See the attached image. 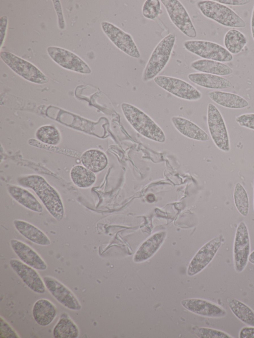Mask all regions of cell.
Segmentation results:
<instances>
[{"instance_id":"obj_39","label":"cell","mask_w":254,"mask_h":338,"mask_svg":"<svg viewBox=\"0 0 254 338\" xmlns=\"http://www.w3.org/2000/svg\"><path fill=\"white\" fill-rule=\"evenodd\" d=\"M7 24H8L7 17L5 15L1 16L0 20L1 47L2 46V44L4 41V39L5 37Z\"/></svg>"},{"instance_id":"obj_17","label":"cell","mask_w":254,"mask_h":338,"mask_svg":"<svg viewBox=\"0 0 254 338\" xmlns=\"http://www.w3.org/2000/svg\"><path fill=\"white\" fill-rule=\"evenodd\" d=\"M12 249L19 259L26 265L36 270L44 271L47 265L42 257L30 246L15 239L10 240Z\"/></svg>"},{"instance_id":"obj_19","label":"cell","mask_w":254,"mask_h":338,"mask_svg":"<svg viewBox=\"0 0 254 338\" xmlns=\"http://www.w3.org/2000/svg\"><path fill=\"white\" fill-rule=\"evenodd\" d=\"M35 321L41 326H47L53 322L57 314L55 305L50 300L41 298L34 304L32 310Z\"/></svg>"},{"instance_id":"obj_3","label":"cell","mask_w":254,"mask_h":338,"mask_svg":"<svg viewBox=\"0 0 254 338\" xmlns=\"http://www.w3.org/2000/svg\"><path fill=\"white\" fill-rule=\"evenodd\" d=\"M176 40V36L170 33L163 38L154 48L145 65L142 80L147 82L154 79L168 64Z\"/></svg>"},{"instance_id":"obj_4","label":"cell","mask_w":254,"mask_h":338,"mask_svg":"<svg viewBox=\"0 0 254 338\" xmlns=\"http://www.w3.org/2000/svg\"><path fill=\"white\" fill-rule=\"evenodd\" d=\"M196 5L204 16L222 26L238 28L246 26L244 20L234 10L216 0H198Z\"/></svg>"},{"instance_id":"obj_38","label":"cell","mask_w":254,"mask_h":338,"mask_svg":"<svg viewBox=\"0 0 254 338\" xmlns=\"http://www.w3.org/2000/svg\"><path fill=\"white\" fill-rule=\"evenodd\" d=\"M239 338H254V326L243 327L239 333Z\"/></svg>"},{"instance_id":"obj_12","label":"cell","mask_w":254,"mask_h":338,"mask_svg":"<svg viewBox=\"0 0 254 338\" xmlns=\"http://www.w3.org/2000/svg\"><path fill=\"white\" fill-rule=\"evenodd\" d=\"M51 59L61 67L82 74H90L88 65L74 53L64 48L51 46L47 49Z\"/></svg>"},{"instance_id":"obj_10","label":"cell","mask_w":254,"mask_h":338,"mask_svg":"<svg viewBox=\"0 0 254 338\" xmlns=\"http://www.w3.org/2000/svg\"><path fill=\"white\" fill-rule=\"evenodd\" d=\"M101 26L104 34L119 50L131 57H140V52L130 34L108 21H102Z\"/></svg>"},{"instance_id":"obj_35","label":"cell","mask_w":254,"mask_h":338,"mask_svg":"<svg viewBox=\"0 0 254 338\" xmlns=\"http://www.w3.org/2000/svg\"><path fill=\"white\" fill-rule=\"evenodd\" d=\"M235 120L240 126L254 130V113L242 114Z\"/></svg>"},{"instance_id":"obj_7","label":"cell","mask_w":254,"mask_h":338,"mask_svg":"<svg viewBox=\"0 0 254 338\" xmlns=\"http://www.w3.org/2000/svg\"><path fill=\"white\" fill-rule=\"evenodd\" d=\"M207 117L209 132L214 143L221 151L229 152L230 143L226 124L220 112L212 103L208 105Z\"/></svg>"},{"instance_id":"obj_2","label":"cell","mask_w":254,"mask_h":338,"mask_svg":"<svg viewBox=\"0 0 254 338\" xmlns=\"http://www.w3.org/2000/svg\"><path fill=\"white\" fill-rule=\"evenodd\" d=\"M121 109L127 122L142 136L159 143L165 141L163 130L140 109L127 103L121 104Z\"/></svg>"},{"instance_id":"obj_23","label":"cell","mask_w":254,"mask_h":338,"mask_svg":"<svg viewBox=\"0 0 254 338\" xmlns=\"http://www.w3.org/2000/svg\"><path fill=\"white\" fill-rule=\"evenodd\" d=\"M208 95L215 103L228 109H241L249 105L245 98L233 93L215 90L209 92Z\"/></svg>"},{"instance_id":"obj_20","label":"cell","mask_w":254,"mask_h":338,"mask_svg":"<svg viewBox=\"0 0 254 338\" xmlns=\"http://www.w3.org/2000/svg\"><path fill=\"white\" fill-rule=\"evenodd\" d=\"M171 121L175 128L185 137L200 141H206L209 139L205 131L186 118L175 116L172 117Z\"/></svg>"},{"instance_id":"obj_31","label":"cell","mask_w":254,"mask_h":338,"mask_svg":"<svg viewBox=\"0 0 254 338\" xmlns=\"http://www.w3.org/2000/svg\"><path fill=\"white\" fill-rule=\"evenodd\" d=\"M234 201L238 212L243 217H247L249 212L250 203L248 193L242 184L236 183L234 190Z\"/></svg>"},{"instance_id":"obj_32","label":"cell","mask_w":254,"mask_h":338,"mask_svg":"<svg viewBox=\"0 0 254 338\" xmlns=\"http://www.w3.org/2000/svg\"><path fill=\"white\" fill-rule=\"evenodd\" d=\"M35 135L39 141L51 145L58 144L61 140L59 130L52 125L41 126L36 131Z\"/></svg>"},{"instance_id":"obj_29","label":"cell","mask_w":254,"mask_h":338,"mask_svg":"<svg viewBox=\"0 0 254 338\" xmlns=\"http://www.w3.org/2000/svg\"><path fill=\"white\" fill-rule=\"evenodd\" d=\"M223 43L225 49L232 55H237L248 43L246 35L239 30L233 28L224 35Z\"/></svg>"},{"instance_id":"obj_9","label":"cell","mask_w":254,"mask_h":338,"mask_svg":"<svg viewBox=\"0 0 254 338\" xmlns=\"http://www.w3.org/2000/svg\"><path fill=\"white\" fill-rule=\"evenodd\" d=\"M167 14L174 26L188 37L197 36L192 21L183 3L178 0H161Z\"/></svg>"},{"instance_id":"obj_41","label":"cell","mask_w":254,"mask_h":338,"mask_svg":"<svg viewBox=\"0 0 254 338\" xmlns=\"http://www.w3.org/2000/svg\"><path fill=\"white\" fill-rule=\"evenodd\" d=\"M251 29L253 39L254 41V5L253 8L251 19Z\"/></svg>"},{"instance_id":"obj_24","label":"cell","mask_w":254,"mask_h":338,"mask_svg":"<svg viewBox=\"0 0 254 338\" xmlns=\"http://www.w3.org/2000/svg\"><path fill=\"white\" fill-rule=\"evenodd\" d=\"M190 66L192 69L199 72L221 76L229 75L233 72L231 67L223 62L203 58L193 61Z\"/></svg>"},{"instance_id":"obj_13","label":"cell","mask_w":254,"mask_h":338,"mask_svg":"<svg viewBox=\"0 0 254 338\" xmlns=\"http://www.w3.org/2000/svg\"><path fill=\"white\" fill-rule=\"evenodd\" d=\"M223 237L219 235L202 246L194 255L188 269V274L194 276L202 271L211 262L220 247Z\"/></svg>"},{"instance_id":"obj_8","label":"cell","mask_w":254,"mask_h":338,"mask_svg":"<svg viewBox=\"0 0 254 338\" xmlns=\"http://www.w3.org/2000/svg\"><path fill=\"white\" fill-rule=\"evenodd\" d=\"M159 87L179 98L195 101L200 99L201 93L192 85L179 78L158 75L153 79Z\"/></svg>"},{"instance_id":"obj_43","label":"cell","mask_w":254,"mask_h":338,"mask_svg":"<svg viewBox=\"0 0 254 338\" xmlns=\"http://www.w3.org/2000/svg\"><path fill=\"white\" fill-rule=\"evenodd\" d=\"M150 196H151L150 195H148L147 199L148 201H150L151 202H153L154 201L153 198H151L153 197H154V196L152 195L151 197Z\"/></svg>"},{"instance_id":"obj_28","label":"cell","mask_w":254,"mask_h":338,"mask_svg":"<svg viewBox=\"0 0 254 338\" xmlns=\"http://www.w3.org/2000/svg\"><path fill=\"white\" fill-rule=\"evenodd\" d=\"M228 306L234 316L247 326H254V310L242 301L235 298L227 299Z\"/></svg>"},{"instance_id":"obj_11","label":"cell","mask_w":254,"mask_h":338,"mask_svg":"<svg viewBox=\"0 0 254 338\" xmlns=\"http://www.w3.org/2000/svg\"><path fill=\"white\" fill-rule=\"evenodd\" d=\"M233 252L235 270L238 273H242L248 264L251 253L249 230L244 222H241L237 227Z\"/></svg>"},{"instance_id":"obj_27","label":"cell","mask_w":254,"mask_h":338,"mask_svg":"<svg viewBox=\"0 0 254 338\" xmlns=\"http://www.w3.org/2000/svg\"><path fill=\"white\" fill-rule=\"evenodd\" d=\"M53 335L55 338H77L79 330L67 314L64 313L53 328Z\"/></svg>"},{"instance_id":"obj_1","label":"cell","mask_w":254,"mask_h":338,"mask_svg":"<svg viewBox=\"0 0 254 338\" xmlns=\"http://www.w3.org/2000/svg\"><path fill=\"white\" fill-rule=\"evenodd\" d=\"M17 181L20 185L32 189L55 219L60 221L63 218L64 210L61 197L43 177L31 174L18 178Z\"/></svg>"},{"instance_id":"obj_26","label":"cell","mask_w":254,"mask_h":338,"mask_svg":"<svg viewBox=\"0 0 254 338\" xmlns=\"http://www.w3.org/2000/svg\"><path fill=\"white\" fill-rule=\"evenodd\" d=\"M80 159L83 166L94 173L102 171L108 165L106 155L97 149L85 151L81 155Z\"/></svg>"},{"instance_id":"obj_44","label":"cell","mask_w":254,"mask_h":338,"mask_svg":"<svg viewBox=\"0 0 254 338\" xmlns=\"http://www.w3.org/2000/svg\"></svg>"},{"instance_id":"obj_42","label":"cell","mask_w":254,"mask_h":338,"mask_svg":"<svg viewBox=\"0 0 254 338\" xmlns=\"http://www.w3.org/2000/svg\"><path fill=\"white\" fill-rule=\"evenodd\" d=\"M249 261L251 264L254 265V250L251 253L249 258Z\"/></svg>"},{"instance_id":"obj_16","label":"cell","mask_w":254,"mask_h":338,"mask_svg":"<svg viewBox=\"0 0 254 338\" xmlns=\"http://www.w3.org/2000/svg\"><path fill=\"white\" fill-rule=\"evenodd\" d=\"M181 304L189 311L202 316L219 318L227 315V312L223 307L204 299H187L183 300Z\"/></svg>"},{"instance_id":"obj_30","label":"cell","mask_w":254,"mask_h":338,"mask_svg":"<svg viewBox=\"0 0 254 338\" xmlns=\"http://www.w3.org/2000/svg\"><path fill=\"white\" fill-rule=\"evenodd\" d=\"M70 176L73 183L81 188L91 186L96 179L93 172L81 165H75L73 167L70 172Z\"/></svg>"},{"instance_id":"obj_14","label":"cell","mask_w":254,"mask_h":338,"mask_svg":"<svg viewBox=\"0 0 254 338\" xmlns=\"http://www.w3.org/2000/svg\"><path fill=\"white\" fill-rule=\"evenodd\" d=\"M43 281L51 295L62 305L71 310L79 311L81 305L72 291L57 279L45 276Z\"/></svg>"},{"instance_id":"obj_6","label":"cell","mask_w":254,"mask_h":338,"mask_svg":"<svg viewBox=\"0 0 254 338\" xmlns=\"http://www.w3.org/2000/svg\"><path fill=\"white\" fill-rule=\"evenodd\" d=\"M0 56L13 72L26 80L38 84L49 81L48 77L29 61L7 51H1Z\"/></svg>"},{"instance_id":"obj_22","label":"cell","mask_w":254,"mask_h":338,"mask_svg":"<svg viewBox=\"0 0 254 338\" xmlns=\"http://www.w3.org/2000/svg\"><path fill=\"white\" fill-rule=\"evenodd\" d=\"M13 225L16 230L30 241L42 246L51 244L48 236L33 225L21 220H14Z\"/></svg>"},{"instance_id":"obj_37","label":"cell","mask_w":254,"mask_h":338,"mask_svg":"<svg viewBox=\"0 0 254 338\" xmlns=\"http://www.w3.org/2000/svg\"><path fill=\"white\" fill-rule=\"evenodd\" d=\"M53 2H54L53 4L57 13L58 14V17L60 15V17L58 18L59 26L62 29H64L65 25L60 1L53 0Z\"/></svg>"},{"instance_id":"obj_18","label":"cell","mask_w":254,"mask_h":338,"mask_svg":"<svg viewBox=\"0 0 254 338\" xmlns=\"http://www.w3.org/2000/svg\"><path fill=\"white\" fill-rule=\"evenodd\" d=\"M188 77L194 84L207 89L220 90L228 89L232 86L230 81L219 75L193 72L189 74Z\"/></svg>"},{"instance_id":"obj_5","label":"cell","mask_w":254,"mask_h":338,"mask_svg":"<svg viewBox=\"0 0 254 338\" xmlns=\"http://www.w3.org/2000/svg\"><path fill=\"white\" fill-rule=\"evenodd\" d=\"M184 48L190 53L203 59L221 62H228L233 59V56L225 47L209 41L187 40L183 43Z\"/></svg>"},{"instance_id":"obj_36","label":"cell","mask_w":254,"mask_h":338,"mask_svg":"<svg viewBox=\"0 0 254 338\" xmlns=\"http://www.w3.org/2000/svg\"><path fill=\"white\" fill-rule=\"evenodd\" d=\"M0 338H20L13 328L2 318H0Z\"/></svg>"},{"instance_id":"obj_40","label":"cell","mask_w":254,"mask_h":338,"mask_svg":"<svg viewBox=\"0 0 254 338\" xmlns=\"http://www.w3.org/2000/svg\"><path fill=\"white\" fill-rule=\"evenodd\" d=\"M217 2L226 5L242 6L251 2L249 0H218Z\"/></svg>"},{"instance_id":"obj_25","label":"cell","mask_w":254,"mask_h":338,"mask_svg":"<svg viewBox=\"0 0 254 338\" xmlns=\"http://www.w3.org/2000/svg\"><path fill=\"white\" fill-rule=\"evenodd\" d=\"M166 236L164 231L158 232L146 240L136 252L133 260L139 263L146 261L157 251Z\"/></svg>"},{"instance_id":"obj_21","label":"cell","mask_w":254,"mask_h":338,"mask_svg":"<svg viewBox=\"0 0 254 338\" xmlns=\"http://www.w3.org/2000/svg\"><path fill=\"white\" fill-rule=\"evenodd\" d=\"M9 195L17 203L26 208L37 213H42L43 207L29 191L21 186L11 185L7 187Z\"/></svg>"},{"instance_id":"obj_15","label":"cell","mask_w":254,"mask_h":338,"mask_svg":"<svg viewBox=\"0 0 254 338\" xmlns=\"http://www.w3.org/2000/svg\"><path fill=\"white\" fill-rule=\"evenodd\" d=\"M9 265L11 268L31 290L39 294H43L46 292V287L43 279L35 269L16 259H10Z\"/></svg>"},{"instance_id":"obj_34","label":"cell","mask_w":254,"mask_h":338,"mask_svg":"<svg viewBox=\"0 0 254 338\" xmlns=\"http://www.w3.org/2000/svg\"><path fill=\"white\" fill-rule=\"evenodd\" d=\"M196 335L201 338H232L222 331L209 328H198L194 330Z\"/></svg>"},{"instance_id":"obj_33","label":"cell","mask_w":254,"mask_h":338,"mask_svg":"<svg viewBox=\"0 0 254 338\" xmlns=\"http://www.w3.org/2000/svg\"><path fill=\"white\" fill-rule=\"evenodd\" d=\"M161 1L159 0H146L142 6V15L150 20H155L162 13Z\"/></svg>"}]
</instances>
